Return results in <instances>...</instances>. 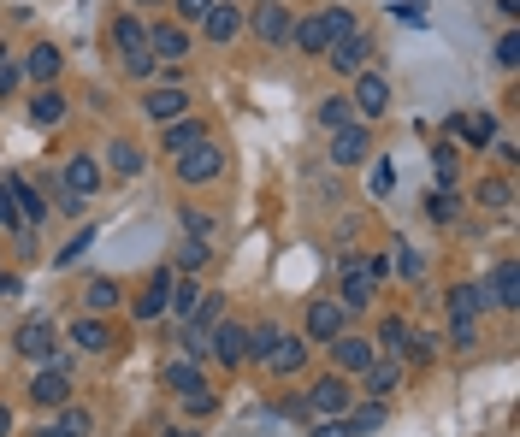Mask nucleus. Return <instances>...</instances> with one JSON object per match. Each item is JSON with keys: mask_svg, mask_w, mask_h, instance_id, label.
I'll list each match as a JSON object with an SVG mask.
<instances>
[{"mask_svg": "<svg viewBox=\"0 0 520 437\" xmlns=\"http://www.w3.org/2000/svg\"><path fill=\"white\" fill-rule=\"evenodd\" d=\"M12 349H18L24 361H36V367H54V361H60V325L36 313V319H24V325H18Z\"/></svg>", "mask_w": 520, "mask_h": 437, "instance_id": "nucleus-1", "label": "nucleus"}, {"mask_svg": "<svg viewBox=\"0 0 520 437\" xmlns=\"http://www.w3.org/2000/svg\"><path fill=\"white\" fill-rule=\"evenodd\" d=\"M302 408L308 414H320V420H343L349 408H355V390H349V378L343 373H325L308 396H302Z\"/></svg>", "mask_w": 520, "mask_h": 437, "instance_id": "nucleus-2", "label": "nucleus"}, {"mask_svg": "<svg viewBox=\"0 0 520 437\" xmlns=\"http://www.w3.org/2000/svg\"><path fill=\"white\" fill-rule=\"evenodd\" d=\"M373 296H379V284H373L367 260L343 254V284H337V308H343V313H361V308H373Z\"/></svg>", "mask_w": 520, "mask_h": 437, "instance_id": "nucleus-3", "label": "nucleus"}, {"mask_svg": "<svg viewBox=\"0 0 520 437\" xmlns=\"http://www.w3.org/2000/svg\"><path fill=\"white\" fill-rule=\"evenodd\" d=\"M219 172H225V148H219V142H207V136H201L195 148H184V154H178V178H184L190 189L195 184H213Z\"/></svg>", "mask_w": 520, "mask_h": 437, "instance_id": "nucleus-4", "label": "nucleus"}, {"mask_svg": "<svg viewBox=\"0 0 520 437\" xmlns=\"http://www.w3.org/2000/svg\"><path fill=\"white\" fill-rule=\"evenodd\" d=\"M207 355H213L219 367H243V361H249V325L219 319V325L207 331Z\"/></svg>", "mask_w": 520, "mask_h": 437, "instance_id": "nucleus-5", "label": "nucleus"}, {"mask_svg": "<svg viewBox=\"0 0 520 437\" xmlns=\"http://www.w3.org/2000/svg\"><path fill=\"white\" fill-rule=\"evenodd\" d=\"M355 119H385L390 113V77L385 71H355V95H349Z\"/></svg>", "mask_w": 520, "mask_h": 437, "instance_id": "nucleus-6", "label": "nucleus"}, {"mask_svg": "<svg viewBox=\"0 0 520 437\" xmlns=\"http://www.w3.org/2000/svg\"><path fill=\"white\" fill-rule=\"evenodd\" d=\"M249 24H255V36L266 42V48H284V42H290V30H296V12H290L284 0H260Z\"/></svg>", "mask_w": 520, "mask_h": 437, "instance_id": "nucleus-7", "label": "nucleus"}, {"mask_svg": "<svg viewBox=\"0 0 520 437\" xmlns=\"http://www.w3.org/2000/svg\"><path fill=\"white\" fill-rule=\"evenodd\" d=\"M184 113H190V89L184 83H160V89L142 95V119H154V125H172Z\"/></svg>", "mask_w": 520, "mask_h": 437, "instance_id": "nucleus-8", "label": "nucleus"}, {"mask_svg": "<svg viewBox=\"0 0 520 437\" xmlns=\"http://www.w3.org/2000/svg\"><path fill=\"white\" fill-rule=\"evenodd\" d=\"M367 154H373V130L361 125V119L343 125V130H331V166H361Z\"/></svg>", "mask_w": 520, "mask_h": 437, "instance_id": "nucleus-9", "label": "nucleus"}, {"mask_svg": "<svg viewBox=\"0 0 520 437\" xmlns=\"http://www.w3.org/2000/svg\"><path fill=\"white\" fill-rule=\"evenodd\" d=\"M325 349H331V367H337V373H367V367H373V355H379V349H373V337H349V331H343V337H331Z\"/></svg>", "mask_w": 520, "mask_h": 437, "instance_id": "nucleus-10", "label": "nucleus"}, {"mask_svg": "<svg viewBox=\"0 0 520 437\" xmlns=\"http://www.w3.org/2000/svg\"><path fill=\"white\" fill-rule=\"evenodd\" d=\"M172 278H178V272H172V266H160V272H154V278H148V290H142V296H136V302H130V313H136V319H142V325H154V319H160V313L172 308Z\"/></svg>", "mask_w": 520, "mask_h": 437, "instance_id": "nucleus-11", "label": "nucleus"}, {"mask_svg": "<svg viewBox=\"0 0 520 437\" xmlns=\"http://www.w3.org/2000/svg\"><path fill=\"white\" fill-rule=\"evenodd\" d=\"M367 54H373V36H367V30H355V36H343V42H331V48H325V65H331V71H343V77H355V71H367Z\"/></svg>", "mask_w": 520, "mask_h": 437, "instance_id": "nucleus-12", "label": "nucleus"}, {"mask_svg": "<svg viewBox=\"0 0 520 437\" xmlns=\"http://www.w3.org/2000/svg\"><path fill=\"white\" fill-rule=\"evenodd\" d=\"M30 402H36V408H65V402H71V373H65L60 361L30 378Z\"/></svg>", "mask_w": 520, "mask_h": 437, "instance_id": "nucleus-13", "label": "nucleus"}, {"mask_svg": "<svg viewBox=\"0 0 520 437\" xmlns=\"http://www.w3.org/2000/svg\"><path fill=\"white\" fill-rule=\"evenodd\" d=\"M83 355H107L113 349V325L101 319V313H83V319H71V331H65Z\"/></svg>", "mask_w": 520, "mask_h": 437, "instance_id": "nucleus-14", "label": "nucleus"}, {"mask_svg": "<svg viewBox=\"0 0 520 437\" xmlns=\"http://www.w3.org/2000/svg\"><path fill=\"white\" fill-rule=\"evenodd\" d=\"M148 54H154L160 65L190 60V36H184L178 24H148Z\"/></svg>", "mask_w": 520, "mask_h": 437, "instance_id": "nucleus-15", "label": "nucleus"}, {"mask_svg": "<svg viewBox=\"0 0 520 437\" xmlns=\"http://www.w3.org/2000/svg\"><path fill=\"white\" fill-rule=\"evenodd\" d=\"M60 189H71V195H83V201H89V195L101 189V160H95V154H71V160H65V172H60Z\"/></svg>", "mask_w": 520, "mask_h": 437, "instance_id": "nucleus-16", "label": "nucleus"}, {"mask_svg": "<svg viewBox=\"0 0 520 437\" xmlns=\"http://www.w3.org/2000/svg\"><path fill=\"white\" fill-rule=\"evenodd\" d=\"M479 290H485V302L515 308V302H520V266H515V260H497V266H491V278H485Z\"/></svg>", "mask_w": 520, "mask_h": 437, "instance_id": "nucleus-17", "label": "nucleus"}, {"mask_svg": "<svg viewBox=\"0 0 520 437\" xmlns=\"http://www.w3.org/2000/svg\"><path fill=\"white\" fill-rule=\"evenodd\" d=\"M343 325H349V313L337 308L331 296L308 302V337H314V343H331V337H343Z\"/></svg>", "mask_w": 520, "mask_h": 437, "instance_id": "nucleus-18", "label": "nucleus"}, {"mask_svg": "<svg viewBox=\"0 0 520 437\" xmlns=\"http://www.w3.org/2000/svg\"><path fill=\"white\" fill-rule=\"evenodd\" d=\"M160 384L184 402V396H201V390H207V373H201L195 361H166V367H160Z\"/></svg>", "mask_w": 520, "mask_h": 437, "instance_id": "nucleus-19", "label": "nucleus"}, {"mask_svg": "<svg viewBox=\"0 0 520 437\" xmlns=\"http://www.w3.org/2000/svg\"><path fill=\"white\" fill-rule=\"evenodd\" d=\"M60 65H65V54H60V48H54V42H36V48H30V60L18 65V71H24L30 83H42V89H54V77H60Z\"/></svg>", "mask_w": 520, "mask_h": 437, "instance_id": "nucleus-20", "label": "nucleus"}, {"mask_svg": "<svg viewBox=\"0 0 520 437\" xmlns=\"http://www.w3.org/2000/svg\"><path fill=\"white\" fill-rule=\"evenodd\" d=\"M201 30H207V42H231V36L243 30V6L213 0V6H207V18H201Z\"/></svg>", "mask_w": 520, "mask_h": 437, "instance_id": "nucleus-21", "label": "nucleus"}, {"mask_svg": "<svg viewBox=\"0 0 520 437\" xmlns=\"http://www.w3.org/2000/svg\"><path fill=\"white\" fill-rule=\"evenodd\" d=\"M396 384H402V355H373V367H367V396L385 402Z\"/></svg>", "mask_w": 520, "mask_h": 437, "instance_id": "nucleus-22", "label": "nucleus"}, {"mask_svg": "<svg viewBox=\"0 0 520 437\" xmlns=\"http://www.w3.org/2000/svg\"><path fill=\"white\" fill-rule=\"evenodd\" d=\"M65 113H71V101H65L60 89H36V95H30V125L54 130V125L65 119Z\"/></svg>", "mask_w": 520, "mask_h": 437, "instance_id": "nucleus-23", "label": "nucleus"}, {"mask_svg": "<svg viewBox=\"0 0 520 437\" xmlns=\"http://www.w3.org/2000/svg\"><path fill=\"white\" fill-rule=\"evenodd\" d=\"M89 408H77V402H65V408H54V426H42L36 437H89Z\"/></svg>", "mask_w": 520, "mask_h": 437, "instance_id": "nucleus-24", "label": "nucleus"}, {"mask_svg": "<svg viewBox=\"0 0 520 437\" xmlns=\"http://www.w3.org/2000/svg\"><path fill=\"white\" fill-rule=\"evenodd\" d=\"M119 302H125L119 278H89V284H83V308H89V313H101V319H107Z\"/></svg>", "mask_w": 520, "mask_h": 437, "instance_id": "nucleus-25", "label": "nucleus"}, {"mask_svg": "<svg viewBox=\"0 0 520 437\" xmlns=\"http://www.w3.org/2000/svg\"><path fill=\"white\" fill-rule=\"evenodd\" d=\"M290 42H296L302 54H314V60H325V48H331V36H325V18H320V12H314V18H296Z\"/></svg>", "mask_w": 520, "mask_h": 437, "instance_id": "nucleus-26", "label": "nucleus"}, {"mask_svg": "<svg viewBox=\"0 0 520 437\" xmlns=\"http://www.w3.org/2000/svg\"><path fill=\"white\" fill-rule=\"evenodd\" d=\"M455 136H461L467 148H491V142H497V119H491V113H467V119H455Z\"/></svg>", "mask_w": 520, "mask_h": 437, "instance_id": "nucleus-27", "label": "nucleus"}, {"mask_svg": "<svg viewBox=\"0 0 520 437\" xmlns=\"http://www.w3.org/2000/svg\"><path fill=\"white\" fill-rule=\"evenodd\" d=\"M343 426H349V437H373L385 426V402H355V408L343 414Z\"/></svg>", "mask_w": 520, "mask_h": 437, "instance_id": "nucleus-28", "label": "nucleus"}, {"mask_svg": "<svg viewBox=\"0 0 520 437\" xmlns=\"http://www.w3.org/2000/svg\"><path fill=\"white\" fill-rule=\"evenodd\" d=\"M142 148L136 142H107V172H119V178H142Z\"/></svg>", "mask_w": 520, "mask_h": 437, "instance_id": "nucleus-29", "label": "nucleus"}, {"mask_svg": "<svg viewBox=\"0 0 520 437\" xmlns=\"http://www.w3.org/2000/svg\"><path fill=\"white\" fill-rule=\"evenodd\" d=\"M390 272H402V278H408V284H420V278H426V254L414 249V243H402V237H396V243H390Z\"/></svg>", "mask_w": 520, "mask_h": 437, "instance_id": "nucleus-30", "label": "nucleus"}, {"mask_svg": "<svg viewBox=\"0 0 520 437\" xmlns=\"http://www.w3.org/2000/svg\"><path fill=\"white\" fill-rule=\"evenodd\" d=\"M485 308H491V302H485L479 284H455V290H450V319H479Z\"/></svg>", "mask_w": 520, "mask_h": 437, "instance_id": "nucleus-31", "label": "nucleus"}, {"mask_svg": "<svg viewBox=\"0 0 520 437\" xmlns=\"http://www.w3.org/2000/svg\"><path fill=\"white\" fill-rule=\"evenodd\" d=\"M278 343H284V331H278L272 319H260V325H249V361H260V367H266Z\"/></svg>", "mask_w": 520, "mask_h": 437, "instance_id": "nucleus-32", "label": "nucleus"}, {"mask_svg": "<svg viewBox=\"0 0 520 437\" xmlns=\"http://www.w3.org/2000/svg\"><path fill=\"white\" fill-rule=\"evenodd\" d=\"M302 361H308V343H302V337H284V343L272 349V361H266V367L284 378V373H302Z\"/></svg>", "mask_w": 520, "mask_h": 437, "instance_id": "nucleus-33", "label": "nucleus"}, {"mask_svg": "<svg viewBox=\"0 0 520 437\" xmlns=\"http://www.w3.org/2000/svg\"><path fill=\"white\" fill-rule=\"evenodd\" d=\"M113 42H119V54H142V48H148V24H142L136 12H125V18L113 24Z\"/></svg>", "mask_w": 520, "mask_h": 437, "instance_id": "nucleus-34", "label": "nucleus"}, {"mask_svg": "<svg viewBox=\"0 0 520 437\" xmlns=\"http://www.w3.org/2000/svg\"><path fill=\"white\" fill-rule=\"evenodd\" d=\"M6 189H12V201H18V213H24V225H36V219H42V213H48V201H42V195H36V189L24 184V178H18V172H12V178H6Z\"/></svg>", "mask_w": 520, "mask_h": 437, "instance_id": "nucleus-35", "label": "nucleus"}, {"mask_svg": "<svg viewBox=\"0 0 520 437\" xmlns=\"http://www.w3.org/2000/svg\"><path fill=\"white\" fill-rule=\"evenodd\" d=\"M420 207H426V219H432V225H450L455 213H461L455 189H426V201H420Z\"/></svg>", "mask_w": 520, "mask_h": 437, "instance_id": "nucleus-36", "label": "nucleus"}, {"mask_svg": "<svg viewBox=\"0 0 520 437\" xmlns=\"http://www.w3.org/2000/svg\"><path fill=\"white\" fill-rule=\"evenodd\" d=\"M314 119H320L325 130H343V125H355V107H349V95H325Z\"/></svg>", "mask_w": 520, "mask_h": 437, "instance_id": "nucleus-37", "label": "nucleus"}, {"mask_svg": "<svg viewBox=\"0 0 520 437\" xmlns=\"http://www.w3.org/2000/svg\"><path fill=\"white\" fill-rule=\"evenodd\" d=\"M89 249H95V225H83V231H77V237H71V243H65L60 254H54V272H65V266H77V260H83Z\"/></svg>", "mask_w": 520, "mask_h": 437, "instance_id": "nucleus-38", "label": "nucleus"}, {"mask_svg": "<svg viewBox=\"0 0 520 437\" xmlns=\"http://www.w3.org/2000/svg\"><path fill=\"white\" fill-rule=\"evenodd\" d=\"M195 142H201V125H195L190 113L166 125V148H172V154H184V148H195Z\"/></svg>", "mask_w": 520, "mask_h": 437, "instance_id": "nucleus-39", "label": "nucleus"}, {"mask_svg": "<svg viewBox=\"0 0 520 437\" xmlns=\"http://www.w3.org/2000/svg\"><path fill=\"white\" fill-rule=\"evenodd\" d=\"M402 343H408V319H396V313H390L385 325H379V337H373V349H385V355H402Z\"/></svg>", "mask_w": 520, "mask_h": 437, "instance_id": "nucleus-40", "label": "nucleus"}, {"mask_svg": "<svg viewBox=\"0 0 520 437\" xmlns=\"http://www.w3.org/2000/svg\"><path fill=\"white\" fill-rule=\"evenodd\" d=\"M320 18H325V36H331V42H343V36H355V30H361L349 6H325Z\"/></svg>", "mask_w": 520, "mask_h": 437, "instance_id": "nucleus-41", "label": "nucleus"}, {"mask_svg": "<svg viewBox=\"0 0 520 437\" xmlns=\"http://www.w3.org/2000/svg\"><path fill=\"white\" fill-rule=\"evenodd\" d=\"M479 201H485L491 213H509V201H515V189H509V178H485V184H479Z\"/></svg>", "mask_w": 520, "mask_h": 437, "instance_id": "nucleus-42", "label": "nucleus"}, {"mask_svg": "<svg viewBox=\"0 0 520 437\" xmlns=\"http://www.w3.org/2000/svg\"><path fill=\"white\" fill-rule=\"evenodd\" d=\"M219 319H225V296H213V290H207V296H201V302H195L190 325H201V331H213V325H219Z\"/></svg>", "mask_w": 520, "mask_h": 437, "instance_id": "nucleus-43", "label": "nucleus"}, {"mask_svg": "<svg viewBox=\"0 0 520 437\" xmlns=\"http://www.w3.org/2000/svg\"><path fill=\"white\" fill-rule=\"evenodd\" d=\"M201 296H207V290H201L195 278H172V308L184 313V319L195 313V302H201Z\"/></svg>", "mask_w": 520, "mask_h": 437, "instance_id": "nucleus-44", "label": "nucleus"}, {"mask_svg": "<svg viewBox=\"0 0 520 437\" xmlns=\"http://www.w3.org/2000/svg\"><path fill=\"white\" fill-rule=\"evenodd\" d=\"M432 172H438V189H455V142L432 148Z\"/></svg>", "mask_w": 520, "mask_h": 437, "instance_id": "nucleus-45", "label": "nucleus"}, {"mask_svg": "<svg viewBox=\"0 0 520 437\" xmlns=\"http://www.w3.org/2000/svg\"><path fill=\"white\" fill-rule=\"evenodd\" d=\"M402 355H408L414 367H426V361L438 355V337H426V331H408V343H402Z\"/></svg>", "mask_w": 520, "mask_h": 437, "instance_id": "nucleus-46", "label": "nucleus"}, {"mask_svg": "<svg viewBox=\"0 0 520 437\" xmlns=\"http://www.w3.org/2000/svg\"><path fill=\"white\" fill-rule=\"evenodd\" d=\"M207 260H213V249H207V243H190V237L178 243V266H184V272H201Z\"/></svg>", "mask_w": 520, "mask_h": 437, "instance_id": "nucleus-47", "label": "nucleus"}, {"mask_svg": "<svg viewBox=\"0 0 520 437\" xmlns=\"http://www.w3.org/2000/svg\"><path fill=\"white\" fill-rule=\"evenodd\" d=\"M367 184H373V195L385 201L390 189H396V166H390V160H373V172H367Z\"/></svg>", "mask_w": 520, "mask_h": 437, "instance_id": "nucleus-48", "label": "nucleus"}, {"mask_svg": "<svg viewBox=\"0 0 520 437\" xmlns=\"http://www.w3.org/2000/svg\"><path fill=\"white\" fill-rule=\"evenodd\" d=\"M450 343L455 349H479V319H450Z\"/></svg>", "mask_w": 520, "mask_h": 437, "instance_id": "nucleus-49", "label": "nucleus"}, {"mask_svg": "<svg viewBox=\"0 0 520 437\" xmlns=\"http://www.w3.org/2000/svg\"><path fill=\"white\" fill-rule=\"evenodd\" d=\"M184 237H190V243H207V237H213V219L195 213V207H184Z\"/></svg>", "mask_w": 520, "mask_h": 437, "instance_id": "nucleus-50", "label": "nucleus"}, {"mask_svg": "<svg viewBox=\"0 0 520 437\" xmlns=\"http://www.w3.org/2000/svg\"><path fill=\"white\" fill-rule=\"evenodd\" d=\"M0 225H6V231H24V213H18V201H12L6 178H0Z\"/></svg>", "mask_w": 520, "mask_h": 437, "instance_id": "nucleus-51", "label": "nucleus"}, {"mask_svg": "<svg viewBox=\"0 0 520 437\" xmlns=\"http://www.w3.org/2000/svg\"><path fill=\"white\" fill-rule=\"evenodd\" d=\"M390 12H396V24H408V30H420V24H426V6H420V0H396Z\"/></svg>", "mask_w": 520, "mask_h": 437, "instance_id": "nucleus-52", "label": "nucleus"}, {"mask_svg": "<svg viewBox=\"0 0 520 437\" xmlns=\"http://www.w3.org/2000/svg\"><path fill=\"white\" fill-rule=\"evenodd\" d=\"M497 65H503V71H515V65H520V36H515V30L497 42Z\"/></svg>", "mask_w": 520, "mask_h": 437, "instance_id": "nucleus-53", "label": "nucleus"}, {"mask_svg": "<svg viewBox=\"0 0 520 437\" xmlns=\"http://www.w3.org/2000/svg\"><path fill=\"white\" fill-rule=\"evenodd\" d=\"M125 71H130V77H154V71H160V60L142 48V54H125Z\"/></svg>", "mask_w": 520, "mask_h": 437, "instance_id": "nucleus-54", "label": "nucleus"}, {"mask_svg": "<svg viewBox=\"0 0 520 437\" xmlns=\"http://www.w3.org/2000/svg\"><path fill=\"white\" fill-rule=\"evenodd\" d=\"M54 201H60L65 219H83V207H89V201H83V195H71V189H54Z\"/></svg>", "mask_w": 520, "mask_h": 437, "instance_id": "nucleus-55", "label": "nucleus"}, {"mask_svg": "<svg viewBox=\"0 0 520 437\" xmlns=\"http://www.w3.org/2000/svg\"><path fill=\"white\" fill-rule=\"evenodd\" d=\"M172 6H178V18H184V24H195V18H207V6H213V0H172Z\"/></svg>", "mask_w": 520, "mask_h": 437, "instance_id": "nucleus-56", "label": "nucleus"}, {"mask_svg": "<svg viewBox=\"0 0 520 437\" xmlns=\"http://www.w3.org/2000/svg\"><path fill=\"white\" fill-rule=\"evenodd\" d=\"M18 83H24V71H18V65H6V71H0V101H6V95H12Z\"/></svg>", "mask_w": 520, "mask_h": 437, "instance_id": "nucleus-57", "label": "nucleus"}, {"mask_svg": "<svg viewBox=\"0 0 520 437\" xmlns=\"http://www.w3.org/2000/svg\"><path fill=\"white\" fill-rule=\"evenodd\" d=\"M184 408H190V414H213V390H201V396H184Z\"/></svg>", "mask_w": 520, "mask_h": 437, "instance_id": "nucleus-58", "label": "nucleus"}, {"mask_svg": "<svg viewBox=\"0 0 520 437\" xmlns=\"http://www.w3.org/2000/svg\"><path fill=\"white\" fill-rule=\"evenodd\" d=\"M314 437H349V426H343V420H320V426H314Z\"/></svg>", "mask_w": 520, "mask_h": 437, "instance_id": "nucleus-59", "label": "nucleus"}, {"mask_svg": "<svg viewBox=\"0 0 520 437\" xmlns=\"http://www.w3.org/2000/svg\"><path fill=\"white\" fill-rule=\"evenodd\" d=\"M0 437H12V408L0 402Z\"/></svg>", "mask_w": 520, "mask_h": 437, "instance_id": "nucleus-60", "label": "nucleus"}, {"mask_svg": "<svg viewBox=\"0 0 520 437\" xmlns=\"http://www.w3.org/2000/svg\"><path fill=\"white\" fill-rule=\"evenodd\" d=\"M166 437H195V432H190V426H172V432H166Z\"/></svg>", "mask_w": 520, "mask_h": 437, "instance_id": "nucleus-61", "label": "nucleus"}, {"mask_svg": "<svg viewBox=\"0 0 520 437\" xmlns=\"http://www.w3.org/2000/svg\"><path fill=\"white\" fill-rule=\"evenodd\" d=\"M136 6H166V0H136Z\"/></svg>", "mask_w": 520, "mask_h": 437, "instance_id": "nucleus-62", "label": "nucleus"}, {"mask_svg": "<svg viewBox=\"0 0 520 437\" xmlns=\"http://www.w3.org/2000/svg\"><path fill=\"white\" fill-rule=\"evenodd\" d=\"M0 71H6V48H0Z\"/></svg>", "mask_w": 520, "mask_h": 437, "instance_id": "nucleus-63", "label": "nucleus"}]
</instances>
